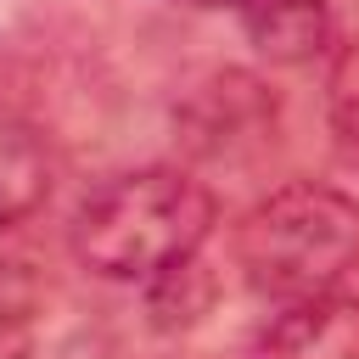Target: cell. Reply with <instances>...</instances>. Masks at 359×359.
I'll return each instance as SVG.
<instances>
[{"mask_svg":"<svg viewBox=\"0 0 359 359\" xmlns=\"http://www.w3.org/2000/svg\"><path fill=\"white\" fill-rule=\"evenodd\" d=\"M325 112H331V129L342 135V146L359 151V39L337 50L331 62V79H325Z\"/></svg>","mask_w":359,"mask_h":359,"instance_id":"52a82bcc","label":"cell"},{"mask_svg":"<svg viewBox=\"0 0 359 359\" xmlns=\"http://www.w3.org/2000/svg\"><path fill=\"white\" fill-rule=\"evenodd\" d=\"M50 174H56V163H50L45 135L28 118H17L11 107H0V230L22 224L50 196Z\"/></svg>","mask_w":359,"mask_h":359,"instance_id":"5b68a950","label":"cell"},{"mask_svg":"<svg viewBox=\"0 0 359 359\" xmlns=\"http://www.w3.org/2000/svg\"><path fill=\"white\" fill-rule=\"evenodd\" d=\"M247 45L275 67H309L331 50V6L325 0H241Z\"/></svg>","mask_w":359,"mask_h":359,"instance_id":"277c9868","label":"cell"},{"mask_svg":"<svg viewBox=\"0 0 359 359\" xmlns=\"http://www.w3.org/2000/svg\"><path fill=\"white\" fill-rule=\"evenodd\" d=\"M151 286V314H157V325H191L208 303H213V280H208V269L196 264V258H185L180 269H168V275H157V280H146Z\"/></svg>","mask_w":359,"mask_h":359,"instance_id":"8992f818","label":"cell"},{"mask_svg":"<svg viewBox=\"0 0 359 359\" xmlns=\"http://www.w3.org/2000/svg\"><path fill=\"white\" fill-rule=\"evenodd\" d=\"M174 6H185V11H224V6H236L241 11V0H174Z\"/></svg>","mask_w":359,"mask_h":359,"instance_id":"ba28073f","label":"cell"},{"mask_svg":"<svg viewBox=\"0 0 359 359\" xmlns=\"http://www.w3.org/2000/svg\"><path fill=\"white\" fill-rule=\"evenodd\" d=\"M219 202L185 168H129L101 180L73 213V258L101 280H157L202 252Z\"/></svg>","mask_w":359,"mask_h":359,"instance_id":"6da1fadb","label":"cell"},{"mask_svg":"<svg viewBox=\"0 0 359 359\" xmlns=\"http://www.w3.org/2000/svg\"><path fill=\"white\" fill-rule=\"evenodd\" d=\"M236 269L280 309L342 292V280L359 269V196L325 180L269 191L236 224Z\"/></svg>","mask_w":359,"mask_h":359,"instance_id":"7a4b0ae2","label":"cell"},{"mask_svg":"<svg viewBox=\"0 0 359 359\" xmlns=\"http://www.w3.org/2000/svg\"><path fill=\"white\" fill-rule=\"evenodd\" d=\"M252 359H359V297L331 292L286 303L252 342Z\"/></svg>","mask_w":359,"mask_h":359,"instance_id":"3957f363","label":"cell"}]
</instances>
